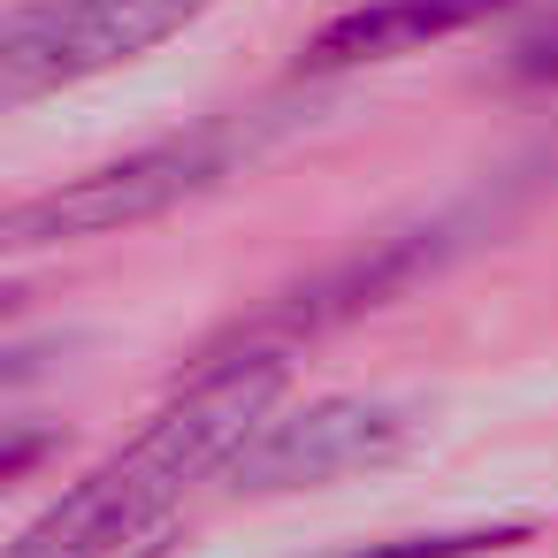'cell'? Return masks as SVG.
Instances as JSON below:
<instances>
[{"instance_id":"1","label":"cell","mask_w":558,"mask_h":558,"mask_svg":"<svg viewBox=\"0 0 558 558\" xmlns=\"http://www.w3.org/2000/svg\"><path fill=\"white\" fill-rule=\"evenodd\" d=\"M283 390V360L276 352H245V360H222L207 367L177 405H161L116 459H100L54 512H39L9 558H116L123 543H138L199 474L230 466L260 428H268V405Z\"/></svg>"},{"instance_id":"2","label":"cell","mask_w":558,"mask_h":558,"mask_svg":"<svg viewBox=\"0 0 558 558\" xmlns=\"http://www.w3.org/2000/svg\"><path fill=\"white\" fill-rule=\"evenodd\" d=\"M207 0H24L0 32V93L16 108L177 39Z\"/></svg>"},{"instance_id":"3","label":"cell","mask_w":558,"mask_h":558,"mask_svg":"<svg viewBox=\"0 0 558 558\" xmlns=\"http://www.w3.org/2000/svg\"><path fill=\"white\" fill-rule=\"evenodd\" d=\"M230 161V138H184V146H154V154H131L116 169H93V177H70L39 199H24L9 215V253H32V245H70V238H108V230H131V222H154L161 207L207 192Z\"/></svg>"},{"instance_id":"4","label":"cell","mask_w":558,"mask_h":558,"mask_svg":"<svg viewBox=\"0 0 558 558\" xmlns=\"http://www.w3.org/2000/svg\"><path fill=\"white\" fill-rule=\"evenodd\" d=\"M405 451V413L398 405H375V398H322L306 413H283L268 421L238 459H230V482L268 497V489H322V482H344V474H367L383 459Z\"/></svg>"},{"instance_id":"5","label":"cell","mask_w":558,"mask_h":558,"mask_svg":"<svg viewBox=\"0 0 558 558\" xmlns=\"http://www.w3.org/2000/svg\"><path fill=\"white\" fill-rule=\"evenodd\" d=\"M497 16V0H367V9H344L337 24L314 32L306 70H352V62H390L413 54L428 39H451L466 24Z\"/></svg>"},{"instance_id":"6","label":"cell","mask_w":558,"mask_h":558,"mask_svg":"<svg viewBox=\"0 0 558 558\" xmlns=\"http://www.w3.org/2000/svg\"><path fill=\"white\" fill-rule=\"evenodd\" d=\"M527 527L505 520V527H451V535H398V543H367V550H344V558H482V550H512Z\"/></svg>"},{"instance_id":"7","label":"cell","mask_w":558,"mask_h":558,"mask_svg":"<svg viewBox=\"0 0 558 558\" xmlns=\"http://www.w3.org/2000/svg\"><path fill=\"white\" fill-rule=\"evenodd\" d=\"M512 70H520V77H558V24L527 32V39L512 47Z\"/></svg>"},{"instance_id":"8","label":"cell","mask_w":558,"mask_h":558,"mask_svg":"<svg viewBox=\"0 0 558 558\" xmlns=\"http://www.w3.org/2000/svg\"><path fill=\"white\" fill-rule=\"evenodd\" d=\"M497 9H505V0H497Z\"/></svg>"}]
</instances>
